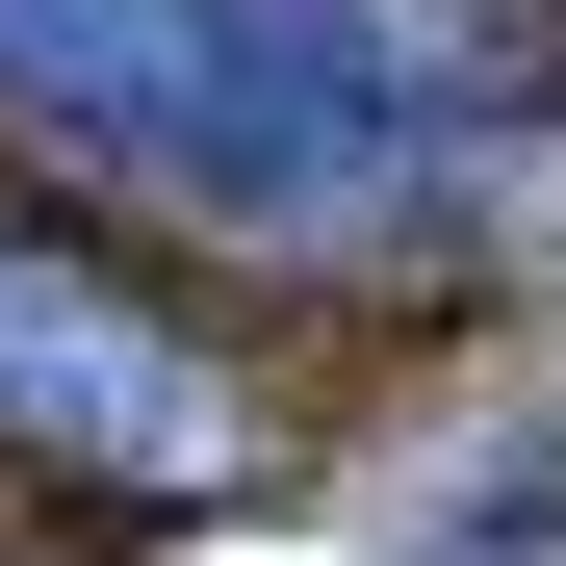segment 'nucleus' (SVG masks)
<instances>
[{
    "label": "nucleus",
    "mask_w": 566,
    "mask_h": 566,
    "mask_svg": "<svg viewBox=\"0 0 566 566\" xmlns=\"http://www.w3.org/2000/svg\"><path fill=\"white\" fill-rule=\"evenodd\" d=\"M0 129L52 180H104V207H155V232H232V258H360L438 180L258 0H0Z\"/></svg>",
    "instance_id": "f257e3e1"
},
{
    "label": "nucleus",
    "mask_w": 566,
    "mask_h": 566,
    "mask_svg": "<svg viewBox=\"0 0 566 566\" xmlns=\"http://www.w3.org/2000/svg\"><path fill=\"white\" fill-rule=\"evenodd\" d=\"M0 463L104 515H232L258 490V387L207 335H155L77 232H0Z\"/></svg>",
    "instance_id": "f03ea898"
}]
</instances>
